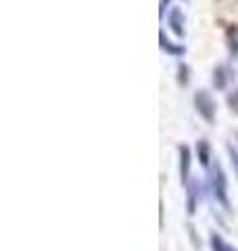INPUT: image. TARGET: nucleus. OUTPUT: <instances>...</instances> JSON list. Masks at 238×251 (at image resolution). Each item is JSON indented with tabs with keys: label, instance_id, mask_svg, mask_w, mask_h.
<instances>
[{
	"label": "nucleus",
	"instance_id": "1a4fd4ad",
	"mask_svg": "<svg viewBox=\"0 0 238 251\" xmlns=\"http://www.w3.org/2000/svg\"><path fill=\"white\" fill-rule=\"evenodd\" d=\"M228 100H230V105H232V107L236 109V111H238V90H236V92H234V94H232V97H230Z\"/></svg>",
	"mask_w": 238,
	"mask_h": 251
},
{
	"label": "nucleus",
	"instance_id": "423d86ee",
	"mask_svg": "<svg viewBox=\"0 0 238 251\" xmlns=\"http://www.w3.org/2000/svg\"><path fill=\"white\" fill-rule=\"evenodd\" d=\"M211 247H213V251H232L224 243V239H221L219 234H211Z\"/></svg>",
	"mask_w": 238,
	"mask_h": 251
},
{
	"label": "nucleus",
	"instance_id": "0eeeda50",
	"mask_svg": "<svg viewBox=\"0 0 238 251\" xmlns=\"http://www.w3.org/2000/svg\"><path fill=\"white\" fill-rule=\"evenodd\" d=\"M194 209H196V191H194V186H190V191H188V214L192 216Z\"/></svg>",
	"mask_w": 238,
	"mask_h": 251
},
{
	"label": "nucleus",
	"instance_id": "9d476101",
	"mask_svg": "<svg viewBox=\"0 0 238 251\" xmlns=\"http://www.w3.org/2000/svg\"><path fill=\"white\" fill-rule=\"evenodd\" d=\"M230 155H232V163L236 166V172H238V153L234 151V149H230Z\"/></svg>",
	"mask_w": 238,
	"mask_h": 251
},
{
	"label": "nucleus",
	"instance_id": "39448f33",
	"mask_svg": "<svg viewBox=\"0 0 238 251\" xmlns=\"http://www.w3.org/2000/svg\"><path fill=\"white\" fill-rule=\"evenodd\" d=\"M196 155H198V161H201V166L207 168V166H209V159H211V149H209L207 140H198V145H196Z\"/></svg>",
	"mask_w": 238,
	"mask_h": 251
},
{
	"label": "nucleus",
	"instance_id": "7ed1b4c3",
	"mask_svg": "<svg viewBox=\"0 0 238 251\" xmlns=\"http://www.w3.org/2000/svg\"><path fill=\"white\" fill-rule=\"evenodd\" d=\"M182 25H184V15H182V11L173 9L169 13V27H171V31L178 38H184V27H182Z\"/></svg>",
	"mask_w": 238,
	"mask_h": 251
},
{
	"label": "nucleus",
	"instance_id": "f03ea898",
	"mask_svg": "<svg viewBox=\"0 0 238 251\" xmlns=\"http://www.w3.org/2000/svg\"><path fill=\"white\" fill-rule=\"evenodd\" d=\"M194 103H196V109H198V113H201L203 120L213 122V115H215V103H213V99L209 97V92L201 90L196 94Z\"/></svg>",
	"mask_w": 238,
	"mask_h": 251
},
{
	"label": "nucleus",
	"instance_id": "f257e3e1",
	"mask_svg": "<svg viewBox=\"0 0 238 251\" xmlns=\"http://www.w3.org/2000/svg\"><path fill=\"white\" fill-rule=\"evenodd\" d=\"M211 186H213V195H215V199H217L226 209H230V201H228V184H226V176H224V170H221L219 163H217L215 168H213Z\"/></svg>",
	"mask_w": 238,
	"mask_h": 251
},
{
	"label": "nucleus",
	"instance_id": "6e6552de",
	"mask_svg": "<svg viewBox=\"0 0 238 251\" xmlns=\"http://www.w3.org/2000/svg\"><path fill=\"white\" fill-rule=\"evenodd\" d=\"M215 86H217V88H224V86H226L224 72H221V69H219V72H215Z\"/></svg>",
	"mask_w": 238,
	"mask_h": 251
},
{
	"label": "nucleus",
	"instance_id": "20e7f679",
	"mask_svg": "<svg viewBox=\"0 0 238 251\" xmlns=\"http://www.w3.org/2000/svg\"><path fill=\"white\" fill-rule=\"evenodd\" d=\"M180 174H182V182H188L190 176V149L188 147H180Z\"/></svg>",
	"mask_w": 238,
	"mask_h": 251
}]
</instances>
